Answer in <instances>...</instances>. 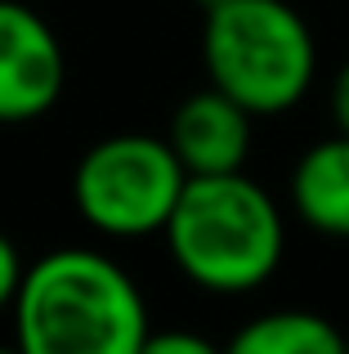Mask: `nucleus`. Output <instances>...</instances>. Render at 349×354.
Returning <instances> with one entry per match:
<instances>
[{
  "mask_svg": "<svg viewBox=\"0 0 349 354\" xmlns=\"http://www.w3.org/2000/svg\"><path fill=\"white\" fill-rule=\"evenodd\" d=\"M9 314L27 354H143L152 332L134 278L86 247H59L27 265Z\"/></svg>",
  "mask_w": 349,
  "mask_h": 354,
  "instance_id": "f257e3e1",
  "label": "nucleus"
},
{
  "mask_svg": "<svg viewBox=\"0 0 349 354\" xmlns=\"http://www.w3.org/2000/svg\"><path fill=\"white\" fill-rule=\"evenodd\" d=\"M161 234L179 274L219 296L255 292L287 242L278 202L242 171L188 175Z\"/></svg>",
  "mask_w": 349,
  "mask_h": 354,
  "instance_id": "f03ea898",
  "label": "nucleus"
},
{
  "mask_svg": "<svg viewBox=\"0 0 349 354\" xmlns=\"http://www.w3.org/2000/svg\"><path fill=\"white\" fill-rule=\"evenodd\" d=\"M210 86L255 117L287 113L305 99L318 68L314 32L287 0H224L206 9L201 32Z\"/></svg>",
  "mask_w": 349,
  "mask_h": 354,
  "instance_id": "7ed1b4c3",
  "label": "nucleus"
},
{
  "mask_svg": "<svg viewBox=\"0 0 349 354\" xmlns=\"http://www.w3.org/2000/svg\"><path fill=\"white\" fill-rule=\"evenodd\" d=\"M188 171L174 157L170 139L108 135L86 148L72 171V202L81 220L108 238L161 234L179 202Z\"/></svg>",
  "mask_w": 349,
  "mask_h": 354,
  "instance_id": "20e7f679",
  "label": "nucleus"
},
{
  "mask_svg": "<svg viewBox=\"0 0 349 354\" xmlns=\"http://www.w3.org/2000/svg\"><path fill=\"white\" fill-rule=\"evenodd\" d=\"M63 81L68 59L54 27L36 9L0 0V121L18 126L45 117L59 104Z\"/></svg>",
  "mask_w": 349,
  "mask_h": 354,
  "instance_id": "39448f33",
  "label": "nucleus"
},
{
  "mask_svg": "<svg viewBox=\"0 0 349 354\" xmlns=\"http://www.w3.org/2000/svg\"><path fill=\"white\" fill-rule=\"evenodd\" d=\"M251 121H255L251 108H242L219 86H206L174 108L166 139L188 175H228L246 166Z\"/></svg>",
  "mask_w": 349,
  "mask_h": 354,
  "instance_id": "423d86ee",
  "label": "nucleus"
},
{
  "mask_svg": "<svg viewBox=\"0 0 349 354\" xmlns=\"http://www.w3.org/2000/svg\"><path fill=\"white\" fill-rule=\"evenodd\" d=\"M291 207L318 234L349 238V135L314 144L291 171Z\"/></svg>",
  "mask_w": 349,
  "mask_h": 354,
  "instance_id": "0eeeda50",
  "label": "nucleus"
},
{
  "mask_svg": "<svg viewBox=\"0 0 349 354\" xmlns=\"http://www.w3.org/2000/svg\"><path fill=\"white\" fill-rule=\"evenodd\" d=\"M233 354H341L345 337L332 328V319L314 310H273L251 319L233 341Z\"/></svg>",
  "mask_w": 349,
  "mask_h": 354,
  "instance_id": "6e6552de",
  "label": "nucleus"
},
{
  "mask_svg": "<svg viewBox=\"0 0 349 354\" xmlns=\"http://www.w3.org/2000/svg\"><path fill=\"white\" fill-rule=\"evenodd\" d=\"M23 278H27V265H23V256H18L14 238H9V234H0V314H5V310H14Z\"/></svg>",
  "mask_w": 349,
  "mask_h": 354,
  "instance_id": "1a4fd4ad",
  "label": "nucleus"
},
{
  "mask_svg": "<svg viewBox=\"0 0 349 354\" xmlns=\"http://www.w3.org/2000/svg\"><path fill=\"white\" fill-rule=\"evenodd\" d=\"M143 354H210V341L192 337V332H148Z\"/></svg>",
  "mask_w": 349,
  "mask_h": 354,
  "instance_id": "9d476101",
  "label": "nucleus"
},
{
  "mask_svg": "<svg viewBox=\"0 0 349 354\" xmlns=\"http://www.w3.org/2000/svg\"><path fill=\"white\" fill-rule=\"evenodd\" d=\"M332 117H336V130L349 135V63L336 72V86H332Z\"/></svg>",
  "mask_w": 349,
  "mask_h": 354,
  "instance_id": "9b49d317",
  "label": "nucleus"
},
{
  "mask_svg": "<svg viewBox=\"0 0 349 354\" xmlns=\"http://www.w3.org/2000/svg\"><path fill=\"white\" fill-rule=\"evenodd\" d=\"M197 5H201V9H210V5H224V0H197Z\"/></svg>",
  "mask_w": 349,
  "mask_h": 354,
  "instance_id": "f8f14e48",
  "label": "nucleus"
}]
</instances>
